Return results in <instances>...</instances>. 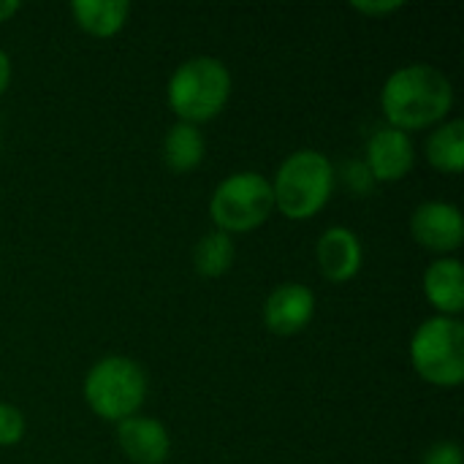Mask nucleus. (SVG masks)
I'll use <instances>...</instances> for the list:
<instances>
[{
  "instance_id": "obj_1",
  "label": "nucleus",
  "mask_w": 464,
  "mask_h": 464,
  "mask_svg": "<svg viewBox=\"0 0 464 464\" xmlns=\"http://www.w3.org/2000/svg\"><path fill=\"white\" fill-rule=\"evenodd\" d=\"M381 106L389 128L402 133L438 125L454 106V87L443 71L427 63H413L394 71L381 92Z\"/></svg>"
},
{
  "instance_id": "obj_2",
  "label": "nucleus",
  "mask_w": 464,
  "mask_h": 464,
  "mask_svg": "<svg viewBox=\"0 0 464 464\" xmlns=\"http://www.w3.org/2000/svg\"><path fill=\"white\" fill-rule=\"evenodd\" d=\"M334 188V169L324 152L299 150L283 160L275 174L272 196L275 207L291 220H307L318 215Z\"/></svg>"
},
{
  "instance_id": "obj_3",
  "label": "nucleus",
  "mask_w": 464,
  "mask_h": 464,
  "mask_svg": "<svg viewBox=\"0 0 464 464\" xmlns=\"http://www.w3.org/2000/svg\"><path fill=\"white\" fill-rule=\"evenodd\" d=\"M231 95V73L218 57L182 63L169 82V106L179 122L198 125L218 117Z\"/></svg>"
},
{
  "instance_id": "obj_4",
  "label": "nucleus",
  "mask_w": 464,
  "mask_h": 464,
  "mask_svg": "<svg viewBox=\"0 0 464 464\" xmlns=\"http://www.w3.org/2000/svg\"><path fill=\"white\" fill-rule=\"evenodd\" d=\"M147 397L144 370L125 356L101 359L84 378V400L90 411L106 421H125L136 416Z\"/></svg>"
},
{
  "instance_id": "obj_5",
  "label": "nucleus",
  "mask_w": 464,
  "mask_h": 464,
  "mask_svg": "<svg viewBox=\"0 0 464 464\" xmlns=\"http://www.w3.org/2000/svg\"><path fill=\"white\" fill-rule=\"evenodd\" d=\"M411 362L416 372L443 389H454L464 381V326L457 318L424 321L411 343Z\"/></svg>"
},
{
  "instance_id": "obj_6",
  "label": "nucleus",
  "mask_w": 464,
  "mask_h": 464,
  "mask_svg": "<svg viewBox=\"0 0 464 464\" xmlns=\"http://www.w3.org/2000/svg\"><path fill=\"white\" fill-rule=\"evenodd\" d=\"M275 209L272 182L256 171L231 174L218 185L209 201L212 220L223 234H245L269 220Z\"/></svg>"
},
{
  "instance_id": "obj_7",
  "label": "nucleus",
  "mask_w": 464,
  "mask_h": 464,
  "mask_svg": "<svg viewBox=\"0 0 464 464\" xmlns=\"http://www.w3.org/2000/svg\"><path fill=\"white\" fill-rule=\"evenodd\" d=\"M413 237L421 247L432 253H451L462 245L464 218L454 204L427 201L413 212Z\"/></svg>"
},
{
  "instance_id": "obj_8",
  "label": "nucleus",
  "mask_w": 464,
  "mask_h": 464,
  "mask_svg": "<svg viewBox=\"0 0 464 464\" xmlns=\"http://www.w3.org/2000/svg\"><path fill=\"white\" fill-rule=\"evenodd\" d=\"M315 315V294L302 283L277 285L264 304V324L269 332L291 337L299 334Z\"/></svg>"
},
{
  "instance_id": "obj_9",
  "label": "nucleus",
  "mask_w": 464,
  "mask_h": 464,
  "mask_svg": "<svg viewBox=\"0 0 464 464\" xmlns=\"http://www.w3.org/2000/svg\"><path fill=\"white\" fill-rule=\"evenodd\" d=\"M416 163L413 141L397 128H381L367 141V171L378 182H394L411 174Z\"/></svg>"
},
{
  "instance_id": "obj_10",
  "label": "nucleus",
  "mask_w": 464,
  "mask_h": 464,
  "mask_svg": "<svg viewBox=\"0 0 464 464\" xmlns=\"http://www.w3.org/2000/svg\"><path fill=\"white\" fill-rule=\"evenodd\" d=\"M117 443L122 454L136 464H163L171 451L166 427L155 419L130 416L117 424Z\"/></svg>"
},
{
  "instance_id": "obj_11",
  "label": "nucleus",
  "mask_w": 464,
  "mask_h": 464,
  "mask_svg": "<svg viewBox=\"0 0 464 464\" xmlns=\"http://www.w3.org/2000/svg\"><path fill=\"white\" fill-rule=\"evenodd\" d=\"M315 256L324 277L332 283H348L362 269V242L353 231L343 226H334L321 234Z\"/></svg>"
},
{
  "instance_id": "obj_12",
  "label": "nucleus",
  "mask_w": 464,
  "mask_h": 464,
  "mask_svg": "<svg viewBox=\"0 0 464 464\" xmlns=\"http://www.w3.org/2000/svg\"><path fill=\"white\" fill-rule=\"evenodd\" d=\"M424 294L446 318L464 310V269L457 258L435 261L424 275Z\"/></svg>"
},
{
  "instance_id": "obj_13",
  "label": "nucleus",
  "mask_w": 464,
  "mask_h": 464,
  "mask_svg": "<svg viewBox=\"0 0 464 464\" xmlns=\"http://www.w3.org/2000/svg\"><path fill=\"white\" fill-rule=\"evenodd\" d=\"M71 14L84 33H90L95 38H109L122 30L125 19L130 14V3H125V0H73Z\"/></svg>"
},
{
  "instance_id": "obj_14",
  "label": "nucleus",
  "mask_w": 464,
  "mask_h": 464,
  "mask_svg": "<svg viewBox=\"0 0 464 464\" xmlns=\"http://www.w3.org/2000/svg\"><path fill=\"white\" fill-rule=\"evenodd\" d=\"M163 160L171 171L188 174L204 160V136L198 125L177 122L163 139Z\"/></svg>"
},
{
  "instance_id": "obj_15",
  "label": "nucleus",
  "mask_w": 464,
  "mask_h": 464,
  "mask_svg": "<svg viewBox=\"0 0 464 464\" xmlns=\"http://www.w3.org/2000/svg\"><path fill=\"white\" fill-rule=\"evenodd\" d=\"M427 158L438 171L459 174L464 169V122H443L427 141Z\"/></svg>"
},
{
  "instance_id": "obj_16",
  "label": "nucleus",
  "mask_w": 464,
  "mask_h": 464,
  "mask_svg": "<svg viewBox=\"0 0 464 464\" xmlns=\"http://www.w3.org/2000/svg\"><path fill=\"white\" fill-rule=\"evenodd\" d=\"M234 256H237L234 239L228 234H223V231H215V234H207L196 245L193 264H196V272L201 277H220V275H226L231 269Z\"/></svg>"
},
{
  "instance_id": "obj_17",
  "label": "nucleus",
  "mask_w": 464,
  "mask_h": 464,
  "mask_svg": "<svg viewBox=\"0 0 464 464\" xmlns=\"http://www.w3.org/2000/svg\"><path fill=\"white\" fill-rule=\"evenodd\" d=\"M24 438V416L14 405H0V446H16Z\"/></svg>"
},
{
  "instance_id": "obj_18",
  "label": "nucleus",
  "mask_w": 464,
  "mask_h": 464,
  "mask_svg": "<svg viewBox=\"0 0 464 464\" xmlns=\"http://www.w3.org/2000/svg\"><path fill=\"white\" fill-rule=\"evenodd\" d=\"M424 464H462V449L457 443H438L427 451Z\"/></svg>"
},
{
  "instance_id": "obj_19",
  "label": "nucleus",
  "mask_w": 464,
  "mask_h": 464,
  "mask_svg": "<svg viewBox=\"0 0 464 464\" xmlns=\"http://www.w3.org/2000/svg\"><path fill=\"white\" fill-rule=\"evenodd\" d=\"M353 8L362 14H372V16H386L397 8H402V0H386V3H364V0H353Z\"/></svg>"
},
{
  "instance_id": "obj_20",
  "label": "nucleus",
  "mask_w": 464,
  "mask_h": 464,
  "mask_svg": "<svg viewBox=\"0 0 464 464\" xmlns=\"http://www.w3.org/2000/svg\"><path fill=\"white\" fill-rule=\"evenodd\" d=\"M348 185H351V190H356V193H367V185L362 182V177H370V171H367V166L364 163H348ZM372 179V177H370Z\"/></svg>"
},
{
  "instance_id": "obj_21",
  "label": "nucleus",
  "mask_w": 464,
  "mask_h": 464,
  "mask_svg": "<svg viewBox=\"0 0 464 464\" xmlns=\"http://www.w3.org/2000/svg\"><path fill=\"white\" fill-rule=\"evenodd\" d=\"M8 82H11V60H8V54L0 49V95L5 92Z\"/></svg>"
},
{
  "instance_id": "obj_22",
  "label": "nucleus",
  "mask_w": 464,
  "mask_h": 464,
  "mask_svg": "<svg viewBox=\"0 0 464 464\" xmlns=\"http://www.w3.org/2000/svg\"><path fill=\"white\" fill-rule=\"evenodd\" d=\"M22 3L19 0H0V22H8L14 14H19Z\"/></svg>"
}]
</instances>
